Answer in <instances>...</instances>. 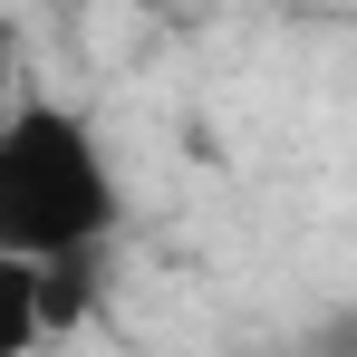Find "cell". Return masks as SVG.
Segmentation results:
<instances>
[{
  "instance_id": "cell-2",
  "label": "cell",
  "mask_w": 357,
  "mask_h": 357,
  "mask_svg": "<svg viewBox=\"0 0 357 357\" xmlns=\"http://www.w3.org/2000/svg\"><path fill=\"white\" fill-rule=\"evenodd\" d=\"M49 338V309H39V271L0 251V357H29Z\"/></svg>"
},
{
  "instance_id": "cell-3",
  "label": "cell",
  "mask_w": 357,
  "mask_h": 357,
  "mask_svg": "<svg viewBox=\"0 0 357 357\" xmlns=\"http://www.w3.org/2000/svg\"><path fill=\"white\" fill-rule=\"evenodd\" d=\"M319 357H357V309H338V319L319 328Z\"/></svg>"
},
{
  "instance_id": "cell-4",
  "label": "cell",
  "mask_w": 357,
  "mask_h": 357,
  "mask_svg": "<svg viewBox=\"0 0 357 357\" xmlns=\"http://www.w3.org/2000/svg\"><path fill=\"white\" fill-rule=\"evenodd\" d=\"M0 116H10V29H0Z\"/></svg>"
},
{
  "instance_id": "cell-1",
  "label": "cell",
  "mask_w": 357,
  "mask_h": 357,
  "mask_svg": "<svg viewBox=\"0 0 357 357\" xmlns=\"http://www.w3.org/2000/svg\"><path fill=\"white\" fill-rule=\"evenodd\" d=\"M126 222V183L107 165V135L59 107V97H29L0 116V251L29 261V271H59V261H97Z\"/></svg>"
}]
</instances>
